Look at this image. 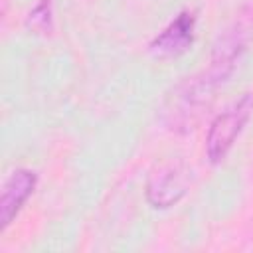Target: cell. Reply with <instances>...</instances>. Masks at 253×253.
<instances>
[{
    "label": "cell",
    "mask_w": 253,
    "mask_h": 253,
    "mask_svg": "<svg viewBox=\"0 0 253 253\" xmlns=\"http://www.w3.org/2000/svg\"><path fill=\"white\" fill-rule=\"evenodd\" d=\"M38 186V174L30 168H16L8 174V178L2 184V194H0V231L4 233L26 202L32 198Z\"/></svg>",
    "instance_id": "8992f818"
},
{
    "label": "cell",
    "mask_w": 253,
    "mask_h": 253,
    "mask_svg": "<svg viewBox=\"0 0 253 253\" xmlns=\"http://www.w3.org/2000/svg\"><path fill=\"white\" fill-rule=\"evenodd\" d=\"M251 42H253V6H245L233 16V20L217 36L211 47L208 67L204 69V75L210 81H213L217 87H221L233 75L241 57L249 49Z\"/></svg>",
    "instance_id": "7a4b0ae2"
},
{
    "label": "cell",
    "mask_w": 253,
    "mask_h": 253,
    "mask_svg": "<svg viewBox=\"0 0 253 253\" xmlns=\"http://www.w3.org/2000/svg\"><path fill=\"white\" fill-rule=\"evenodd\" d=\"M190 190V170L182 160H168L158 164L144 188V198L154 210H168L176 206Z\"/></svg>",
    "instance_id": "277c9868"
},
{
    "label": "cell",
    "mask_w": 253,
    "mask_h": 253,
    "mask_svg": "<svg viewBox=\"0 0 253 253\" xmlns=\"http://www.w3.org/2000/svg\"><path fill=\"white\" fill-rule=\"evenodd\" d=\"M217 89L219 87L210 81L204 71L184 79L166 97L160 111V121L172 132L188 134L200 125L204 115L210 111Z\"/></svg>",
    "instance_id": "6da1fadb"
},
{
    "label": "cell",
    "mask_w": 253,
    "mask_h": 253,
    "mask_svg": "<svg viewBox=\"0 0 253 253\" xmlns=\"http://www.w3.org/2000/svg\"><path fill=\"white\" fill-rule=\"evenodd\" d=\"M198 14L194 10H182L176 14L148 43V51L156 59H172L186 53L196 40Z\"/></svg>",
    "instance_id": "5b68a950"
},
{
    "label": "cell",
    "mask_w": 253,
    "mask_h": 253,
    "mask_svg": "<svg viewBox=\"0 0 253 253\" xmlns=\"http://www.w3.org/2000/svg\"><path fill=\"white\" fill-rule=\"evenodd\" d=\"M253 117V93H243L237 101L225 107L208 126L206 132V158L210 164H221L235 140L245 130Z\"/></svg>",
    "instance_id": "3957f363"
},
{
    "label": "cell",
    "mask_w": 253,
    "mask_h": 253,
    "mask_svg": "<svg viewBox=\"0 0 253 253\" xmlns=\"http://www.w3.org/2000/svg\"><path fill=\"white\" fill-rule=\"evenodd\" d=\"M26 24L42 34H47L51 30V0H40L28 14Z\"/></svg>",
    "instance_id": "52a82bcc"
}]
</instances>
